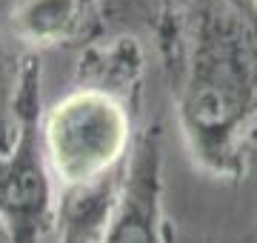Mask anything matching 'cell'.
I'll return each instance as SVG.
<instances>
[{"instance_id": "obj_3", "label": "cell", "mask_w": 257, "mask_h": 243, "mask_svg": "<svg viewBox=\"0 0 257 243\" xmlns=\"http://www.w3.org/2000/svg\"><path fill=\"white\" fill-rule=\"evenodd\" d=\"M18 132L0 152V232L6 243H57L55 183L46 166L40 117H43V63L26 55L18 83Z\"/></svg>"}, {"instance_id": "obj_5", "label": "cell", "mask_w": 257, "mask_h": 243, "mask_svg": "<svg viewBox=\"0 0 257 243\" xmlns=\"http://www.w3.org/2000/svg\"><path fill=\"white\" fill-rule=\"evenodd\" d=\"M103 243H166L160 212V135L140 132L128 183Z\"/></svg>"}, {"instance_id": "obj_1", "label": "cell", "mask_w": 257, "mask_h": 243, "mask_svg": "<svg viewBox=\"0 0 257 243\" xmlns=\"http://www.w3.org/2000/svg\"><path fill=\"white\" fill-rule=\"evenodd\" d=\"M175 100L194 163L234 178L257 129V0L189 3Z\"/></svg>"}, {"instance_id": "obj_4", "label": "cell", "mask_w": 257, "mask_h": 243, "mask_svg": "<svg viewBox=\"0 0 257 243\" xmlns=\"http://www.w3.org/2000/svg\"><path fill=\"white\" fill-rule=\"evenodd\" d=\"M100 26V0H15L9 38L26 55L89 46Z\"/></svg>"}, {"instance_id": "obj_7", "label": "cell", "mask_w": 257, "mask_h": 243, "mask_svg": "<svg viewBox=\"0 0 257 243\" xmlns=\"http://www.w3.org/2000/svg\"><path fill=\"white\" fill-rule=\"evenodd\" d=\"M0 243H6V240H3V232H0Z\"/></svg>"}, {"instance_id": "obj_6", "label": "cell", "mask_w": 257, "mask_h": 243, "mask_svg": "<svg viewBox=\"0 0 257 243\" xmlns=\"http://www.w3.org/2000/svg\"><path fill=\"white\" fill-rule=\"evenodd\" d=\"M20 63H23V52H18L12 38L3 35L0 29V152L9 149L15 141V132H18L15 100H18Z\"/></svg>"}, {"instance_id": "obj_2", "label": "cell", "mask_w": 257, "mask_h": 243, "mask_svg": "<svg viewBox=\"0 0 257 243\" xmlns=\"http://www.w3.org/2000/svg\"><path fill=\"white\" fill-rule=\"evenodd\" d=\"M138 103L140 97L74 80L43 109L40 135L57 200L128 183L140 141L135 132Z\"/></svg>"}]
</instances>
